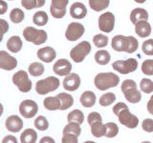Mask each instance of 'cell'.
Segmentation results:
<instances>
[{
	"label": "cell",
	"mask_w": 153,
	"mask_h": 143,
	"mask_svg": "<svg viewBox=\"0 0 153 143\" xmlns=\"http://www.w3.org/2000/svg\"><path fill=\"white\" fill-rule=\"evenodd\" d=\"M142 127L143 129V131H146L147 133H152L153 132V119L146 118L143 121Z\"/></svg>",
	"instance_id": "f6af8a7d"
},
{
	"label": "cell",
	"mask_w": 153,
	"mask_h": 143,
	"mask_svg": "<svg viewBox=\"0 0 153 143\" xmlns=\"http://www.w3.org/2000/svg\"><path fill=\"white\" fill-rule=\"evenodd\" d=\"M81 132V129L79 127V123L76 122H69L63 129V135L64 133H74L76 136H79Z\"/></svg>",
	"instance_id": "e575fe53"
},
{
	"label": "cell",
	"mask_w": 153,
	"mask_h": 143,
	"mask_svg": "<svg viewBox=\"0 0 153 143\" xmlns=\"http://www.w3.org/2000/svg\"><path fill=\"white\" fill-rule=\"evenodd\" d=\"M67 120L68 122H76L79 123V125L82 124L84 121V116L83 113L80 111V110H74L71 113L68 114V116H67Z\"/></svg>",
	"instance_id": "f1b7e54d"
},
{
	"label": "cell",
	"mask_w": 153,
	"mask_h": 143,
	"mask_svg": "<svg viewBox=\"0 0 153 143\" xmlns=\"http://www.w3.org/2000/svg\"><path fill=\"white\" fill-rule=\"evenodd\" d=\"M2 143H17V140L13 136H7L3 138Z\"/></svg>",
	"instance_id": "7dc6e473"
},
{
	"label": "cell",
	"mask_w": 153,
	"mask_h": 143,
	"mask_svg": "<svg viewBox=\"0 0 153 143\" xmlns=\"http://www.w3.org/2000/svg\"><path fill=\"white\" fill-rule=\"evenodd\" d=\"M122 91L124 94V97L130 103H138L141 101L142 94L137 89V84L132 79L124 80L122 84Z\"/></svg>",
	"instance_id": "277c9868"
},
{
	"label": "cell",
	"mask_w": 153,
	"mask_h": 143,
	"mask_svg": "<svg viewBox=\"0 0 153 143\" xmlns=\"http://www.w3.org/2000/svg\"><path fill=\"white\" fill-rule=\"evenodd\" d=\"M56 52L52 47H43L37 51V57L41 61L50 63L56 58Z\"/></svg>",
	"instance_id": "e0dca14e"
},
{
	"label": "cell",
	"mask_w": 153,
	"mask_h": 143,
	"mask_svg": "<svg viewBox=\"0 0 153 143\" xmlns=\"http://www.w3.org/2000/svg\"><path fill=\"white\" fill-rule=\"evenodd\" d=\"M113 113L116 114L119 118V121L121 124L124 125L129 129H134L138 126L139 119L138 117L130 113L128 107L126 103L119 102L113 107Z\"/></svg>",
	"instance_id": "6da1fadb"
},
{
	"label": "cell",
	"mask_w": 153,
	"mask_h": 143,
	"mask_svg": "<svg viewBox=\"0 0 153 143\" xmlns=\"http://www.w3.org/2000/svg\"><path fill=\"white\" fill-rule=\"evenodd\" d=\"M6 127L9 131L18 133L23 128V121L17 116H11L6 119Z\"/></svg>",
	"instance_id": "d6986e66"
},
{
	"label": "cell",
	"mask_w": 153,
	"mask_h": 143,
	"mask_svg": "<svg viewBox=\"0 0 153 143\" xmlns=\"http://www.w3.org/2000/svg\"><path fill=\"white\" fill-rule=\"evenodd\" d=\"M59 97V101H60V110L61 111H65L68 108L72 107L74 104V99L73 97L69 94L66 93H60L56 95Z\"/></svg>",
	"instance_id": "cb8c5ba5"
},
{
	"label": "cell",
	"mask_w": 153,
	"mask_h": 143,
	"mask_svg": "<svg viewBox=\"0 0 153 143\" xmlns=\"http://www.w3.org/2000/svg\"><path fill=\"white\" fill-rule=\"evenodd\" d=\"M13 82L22 93H28L32 89V81L25 71H18L13 75Z\"/></svg>",
	"instance_id": "ba28073f"
},
{
	"label": "cell",
	"mask_w": 153,
	"mask_h": 143,
	"mask_svg": "<svg viewBox=\"0 0 153 143\" xmlns=\"http://www.w3.org/2000/svg\"><path fill=\"white\" fill-rule=\"evenodd\" d=\"M8 9V5L3 0H0V14H4Z\"/></svg>",
	"instance_id": "c3c4849f"
},
{
	"label": "cell",
	"mask_w": 153,
	"mask_h": 143,
	"mask_svg": "<svg viewBox=\"0 0 153 143\" xmlns=\"http://www.w3.org/2000/svg\"><path fill=\"white\" fill-rule=\"evenodd\" d=\"M115 26V16L112 13L107 12L102 13L99 18V28L103 32H110Z\"/></svg>",
	"instance_id": "7c38bea8"
},
{
	"label": "cell",
	"mask_w": 153,
	"mask_h": 143,
	"mask_svg": "<svg viewBox=\"0 0 153 143\" xmlns=\"http://www.w3.org/2000/svg\"><path fill=\"white\" fill-rule=\"evenodd\" d=\"M115 71L123 74H127L135 72L138 68V61L135 58H129L126 60H117L112 64Z\"/></svg>",
	"instance_id": "9c48e42d"
},
{
	"label": "cell",
	"mask_w": 153,
	"mask_h": 143,
	"mask_svg": "<svg viewBox=\"0 0 153 143\" xmlns=\"http://www.w3.org/2000/svg\"><path fill=\"white\" fill-rule=\"evenodd\" d=\"M93 42L97 48H103L108 44V37L104 35H96L93 37Z\"/></svg>",
	"instance_id": "74e56055"
},
{
	"label": "cell",
	"mask_w": 153,
	"mask_h": 143,
	"mask_svg": "<svg viewBox=\"0 0 153 143\" xmlns=\"http://www.w3.org/2000/svg\"><path fill=\"white\" fill-rule=\"evenodd\" d=\"M119 133V127L116 123L109 122L105 124V135L104 136L106 137H115Z\"/></svg>",
	"instance_id": "836d02e7"
},
{
	"label": "cell",
	"mask_w": 153,
	"mask_h": 143,
	"mask_svg": "<svg viewBox=\"0 0 153 143\" xmlns=\"http://www.w3.org/2000/svg\"><path fill=\"white\" fill-rule=\"evenodd\" d=\"M44 4L45 0H21V5L27 10L40 8L44 6Z\"/></svg>",
	"instance_id": "d6a6232c"
},
{
	"label": "cell",
	"mask_w": 153,
	"mask_h": 143,
	"mask_svg": "<svg viewBox=\"0 0 153 143\" xmlns=\"http://www.w3.org/2000/svg\"><path fill=\"white\" fill-rule=\"evenodd\" d=\"M39 143H56V142H55V140L53 139L52 137H50V136H44V137H42L41 139H40Z\"/></svg>",
	"instance_id": "f907efd6"
},
{
	"label": "cell",
	"mask_w": 153,
	"mask_h": 143,
	"mask_svg": "<svg viewBox=\"0 0 153 143\" xmlns=\"http://www.w3.org/2000/svg\"><path fill=\"white\" fill-rule=\"evenodd\" d=\"M37 139V133L33 129H26L20 136L21 143H36Z\"/></svg>",
	"instance_id": "d4e9b609"
},
{
	"label": "cell",
	"mask_w": 153,
	"mask_h": 143,
	"mask_svg": "<svg viewBox=\"0 0 153 143\" xmlns=\"http://www.w3.org/2000/svg\"><path fill=\"white\" fill-rule=\"evenodd\" d=\"M91 133L95 137H102L105 135V124L102 122H96L91 125Z\"/></svg>",
	"instance_id": "4dcf8cb0"
},
{
	"label": "cell",
	"mask_w": 153,
	"mask_h": 143,
	"mask_svg": "<svg viewBox=\"0 0 153 143\" xmlns=\"http://www.w3.org/2000/svg\"><path fill=\"white\" fill-rule=\"evenodd\" d=\"M136 3H139V4H143V3H145L146 0H134Z\"/></svg>",
	"instance_id": "816d5d0a"
},
{
	"label": "cell",
	"mask_w": 153,
	"mask_h": 143,
	"mask_svg": "<svg viewBox=\"0 0 153 143\" xmlns=\"http://www.w3.org/2000/svg\"><path fill=\"white\" fill-rule=\"evenodd\" d=\"M87 14V9L84 6V4L80 2H75L72 4L70 8V15L76 19H82Z\"/></svg>",
	"instance_id": "ac0fdd59"
},
{
	"label": "cell",
	"mask_w": 153,
	"mask_h": 143,
	"mask_svg": "<svg viewBox=\"0 0 153 143\" xmlns=\"http://www.w3.org/2000/svg\"><path fill=\"white\" fill-rule=\"evenodd\" d=\"M80 103L83 107H93L96 103V94L91 91H86L80 97Z\"/></svg>",
	"instance_id": "7402d4cb"
},
{
	"label": "cell",
	"mask_w": 153,
	"mask_h": 143,
	"mask_svg": "<svg viewBox=\"0 0 153 143\" xmlns=\"http://www.w3.org/2000/svg\"><path fill=\"white\" fill-rule=\"evenodd\" d=\"M7 48L12 52H18L22 48V40L17 35H13L7 41Z\"/></svg>",
	"instance_id": "603a6c76"
},
{
	"label": "cell",
	"mask_w": 153,
	"mask_h": 143,
	"mask_svg": "<svg viewBox=\"0 0 153 143\" xmlns=\"http://www.w3.org/2000/svg\"><path fill=\"white\" fill-rule=\"evenodd\" d=\"M45 109L49 110V111H56V110H60V101L57 97H46L43 101Z\"/></svg>",
	"instance_id": "484cf974"
},
{
	"label": "cell",
	"mask_w": 153,
	"mask_h": 143,
	"mask_svg": "<svg viewBox=\"0 0 153 143\" xmlns=\"http://www.w3.org/2000/svg\"><path fill=\"white\" fill-rule=\"evenodd\" d=\"M35 126H36V128L37 129V130L45 131V130H47V129H48V127H49V122H48V120L44 116H39L38 117L36 118Z\"/></svg>",
	"instance_id": "ab89813d"
},
{
	"label": "cell",
	"mask_w": 153,
	"mask_h": 143,
	"mask_svg": "<svg viewBox=\"0 0 153 143\" xmlns=\"http://www.w3.org/2000/svg\"><path fill=\"white\" fill-rule=\"evenodd\" d=\"M53 71H54V73L57 75L66 76L71 74L72 64L67 59H64V58L59 59L54 64Z\"/></svg>",
	"instance_id": "9a60e30c"
},
{
	"label": "cell",
	"mask_w": 153,
	"mask_h": 143,
	"mask_svg": "<svg viewBox=\"0 0 153 143\" xmlns=\"http://www.w3.org/2000/svg\"><path fill=\"white\" fill-rule=\"evenodd\" d=\"M91 52V45L88 41H82L79 44H78L76 47L70 52V56L73 61L76 63H80L84 60V58L88 55V54Z\"/></svg>",
	"instance_id": "52a82bcc"
},
{
	"label": "cell",
	"mask_w": 153,
	"mask_h": 143,
	"mask_svg": "<svg viewBox=\"0 0 153 143\" xmlns=\"http://www.w3.org/2000/svg\"><path fill=\"white\" fill-rule=\"evenodd\" d=\"M87 120H88L89 125L91 126V125H93L94 123H96V122H102V116H100V114L99 113L92 112V113L89 114Z\"/></svg>",
	"instance_id": "7bdbcfd3"
},
{
	"label": "cell",
	"mask_w": 153,
	"mask_h": 143,
	"mask_svg": "<svg viewBox=\"0 0 153 143\" xmlns=\"http://www.w3.org/2000/svg\"><path fill=\"white\" fill-rule=\"evenodd\" d=\"M59 87V80L55 76H49L44 79L37 81L36 84V91L38 94H46L54 92Z\"/></svg>",
	"instance_id": "8992f818"
},
{
	"label": "cell",
	"mask_w": 153,
	"mask_h": 143,
	"mask_svg": "<svg viewBox=\"0 0 153 143\" xmlns=\"http://www.w3.org/2000/svg\"><path fill=\"white\" fill-rule=\"evenodd\" d=\"M139 42L134 36L116 35L112 39V48L116 52H126L127 54H133L138 49Z\"/></svg>",
	"instance_id": "7a4b0ae2"
},
{
	"label": "cell",
	"mask_w": 153,
	"mask_h": 143,
	"mask_svg": "<svg viewBox=\"0 0 153 143\" xmlns=\"http://www.w3.org/2000/svg\"><path fill=\"white\" fill-rule=\"evenodd\" d=\"M142 143H151V142H149V141H143Z\"/></svg>",
	"instance_id": "db71d44e"
},
{
	"label": "cell",
	"mask_w": 153,
	"mask_h": 143,
	"mask_svg": "<svg viewBox=\"0 0 153 143\" xmlns=\"http://www.w3.org/2000/svg\"><path fill=\"white\" fill-rule=\"evenodd\" d=\"M28 71L32 76H40L44 73V66L41 63H38V62H33L29 66Z\"/></svg>",
	"instance_id": "1f68e13d"
},
{
	"label": "cell",
	"mask_w": 153,
	"mask_h": 143,
	"mask_svg": "<svg viewBox=\"0 0 153 143\" xmlns=\"http://www.w3.org/2000/svg\"><path fill=\"white\" fill-rule=\"evenodd\" d=\"M142 72L146 75H153V59H147L143 62Z\"/></svg>",
	"instance_id": "60d3db41"
},
{
	"label": "cell",
	"mask_w": 153,
	"mask_h": 143,
	"mask_svg": "<svg viewBox=\"0 0 153 143\" xmlns=\"http://www.w3.org/2000/svg\"><path fill=\"white\" fill-rule=\"evenodd\" d=\"M23 36L28 42L35 45H41L47 40V32L44 30H37L33 27H27L23 31Z\"/></svg>",
	"instance_id": "5b68a950"
},
{
	"label": "cell",
	"mask_w": 153,
	"mask_h": 143,
	"mask_svg": "<svg viewBox=\"0 0 153 143\" xmlns=\"http://www.w3.org/2000/svg\"><path fill=\"white\" fill-rule=\"evenodd\" d=\"M147 19H148V13L145 9L142 8L134 9L130 13V20L134 25H136L138 22L143 20H147Z\"/></svg>",
	"instance_id": "44dd1931"
},
{
	"label": "cell",
	"mask_w": 153,
	"mask_h": 143,
	"mask_svg": "<svg viewBox=\"0 0 153 143\" xmlns=\"http://www.w3.org/2000/svg\"><path fill=\"white\" fill-rule=\"evenodd\" d=\"M135 32L140 37H147L151 33V26L147 20L140 21L135 25Z\"/></svg>",
	"instance_id": "ffe728a7"
},
{
	"label": "cell",
	"mask_w": 153,
	"mask_h": 143,
	"mask_svg": "<svg viewBox=\"0 0 153 143\" xmlns=\"http://www.w3.org/2000/svg\"><path fill=\"white\" fill-rule=\"evenodd\" d=\"M85 29L82 24L78 22L70 23L65 32V36L69 41H76L83 35Z\"/></svg>",
	"instance_id": "30bf717a"
},
{
	"label": "cell",
	"mask_w": 153,
	"mask_h": 143,
	"mask_svg": "<svg viewBox=\"0 0 153 143\" xmlns=\"http://www.w3.org/2000/svg\"><path fill=\"white\" fill-rule=\"evenodd\" d=\"M17 66L16 57L10 55L5 51H0V68L6 71H12Z\"/></svg>",
	"instance_id": "5bb4252c"
},
{
	"label": "cell",
	"mask_w": 153,
	"mask_h": 143,
	"mask_svg": "<svg viewBox=\"0 0 153 143\" xmlns=\"http://www.w3.org/2000/svg\"><path fill=\"white\" fill-rule=\"evenodd\" d=\"M140 88L143 93L150 94L153 92V81L149 78H143L142 79L140 83Z\"/></svg>",
	"instance_id": "f35d334b"
},
{
	"label": "cell",
	"mask_w": 153,
	"mask_h": 143,
	"mask_svg": "<svg viewBox=\"0 0 153 143\" xmlns=\"http://www.w3.org/2000/svg\"><path fill=\"white\" fill-rule=\"evenodd\" d=\"M143 52L146 55H153V39L146 40L142 46Z\"/></svg>",
	"instance_id": "b9f144b4"
},
{
	"label": "cell",
	"mask_w": 153,
	"mask_h": 143,
	"mask_svg": "<svg viewBox=\"0 0 153 143\" xmlns=\"http://www.w3.org/2000/svg\"><path fill=\"white\" fill-rule=\"evenodd\" d=\"M115 100H116V95L113 93H106L100 97V104L102 107H106L115 102Z\"/></svg>",
	"instance_id": "d590c367"
},
{
	"label": "cell",
	"mask_w": 153,
	"mask_h": 143,
	"mask_svg": "<svg viewBox=\"0 0 153 143\" xmlns=\"http://www.w3.org/2000/svg\"><path fill=\"white\" fill-rule=\"evenodd\" d=\"M48 14L43 11H38L33 14V21L37 26H44L48 22Z\"/></svg>",
	"instance_id": "f546056e"
},
{
	"label": "cell",
	"mask_w": 153,
	"mask_h": 143,
	"mask_svg": "<svg viewBox=\"0 0 153 143\" xmlns=\"http://www.w3.org/2000/svg\"><path fill=\"white\" fill-rule=\"evenodd\" d=\"M120 82V77L113 73H100L94 79L95 86L100 91L117 87Z\"/></svg>",
	"instance_id": "3957f363"
},
{
	"label": "cell",
	"mask_w": 153,
	"mask_h": 143,
	"mask_svg": "<svg viewBox=\"0 0 153 143\" xmlns=\"http://www.w3.org/2000/svg\"><path fill=\"white\" fill-rule=\"evenodd\" d=\"M110 59H111V56H110V54L107 51L100 50V51H98L95 54V60L100 65L108 64Z\"/></svg>",
	"instance_id": "4316f807"
},
{
	"label": "cell",
	"mask_w": 153,
	"mask_h": 143,
	"mask_svg": "<svg viewBox=\"0 0 153 143\" xmlns=\"http://www.w3.org/2000/svg\"><path fill=\"white\" fill-rule=\"evenodd\" d=\"M10 18H11L12 22H13L14 24H18L21 21H23L24 19V13L22 10L16 8L12 10L11 13H10Z\"/></svg>",
	"instance_id": "8d00e7d4"
},
{
	"label": "cell",
	"mask_w": 153,
	"mask_h": 143,
	"mask_svg": "<svg viewBox=\"0 0 153 143\" xmlns=\"http://www.w3.org/2000/svg\"><path fill=\"white\" fill-rule=\"evenodd\" d=\"M83 143H96V142H94V141H85Z\"/></svg>",
	"instance_id": "f5cc1de1"
},
{
	"label": "cell",
	"mask_w": 153,
	"mask_h": 143,
	"mask_svg": "<svg viewBox=\"0 0 153 143\" xmlns=\"http://www.w3.org/2000/svg\"><path fill=\"white\" fill-rule=\"evenodd\" d=\"M80 86V77L76 74H70L66 75L63 80V87L66 91L74 92L78 90Z\"/></svg>",
	"instance_id": "2e32d148"
},
{
	"label": "cell",
	"mask_w": 153,
	"mask_h": 143,
	"mask_svg": "<svg viewBox=\"0 0 153 143\" xmlns=\"http://www.w3.org/2000/svg\"><path fill=\"white\" fill-rule=\"evenodd\" d=\"M110 0H89V6L95 12H100L109 6Z\"/></svg>",
	"instance_id": "83f0119b"
},
{
	"label": "cell",
	"mask_w": 153,
	"mask_h": 143,
	"mask_svg": "<svg viewBox=\"0 0 153 143\" xmlns=\"http://www.w3.org/2000/svg\"><path fill=\"white\" fill-rule=\"evenodd\" d=\"M147 111L150 114L153 116V95L150 97L149 101H148V103H147Z\"/></svg>",
	"instance_id": "681fc988"
},
{
	"label": "cell",
	"mask_w": 153,
	"mask_h": 143,
	"mask_svg": "<svg viewBox=\"0 0 153 143\" xmlns=\"http://www.w3.org/2000/svg\"><path fill=\"white\" fill-rule=\"evenodd\" d=\"M0 27H1V31H2V35H1V38H0V41H2L3 35L9 30V25L6 22V20H4V19H0Z\"/></svg>",
	"instance_id": "bcb514c9"
},
{
	"label": "cell",
	"mask_w": 153,
	"mask_h": 143,
	"mask_svg": "<svg viewBox=\"0 0 153 143\" xmlns=\"http://www.w3.org/2000/svg\"><path fill=\"white\" fill-rule=\"evenodd\" d=\"M62 143H78V136L74 135V133H64L63 137H62Z\"/></svg>",
	"instance_id": "ee69618b"
},
{
	"label": "cell",
	"mask_w": 153,
	"mask_h": 143,
	"mask_svg": "<svg viewBox=\"0 0 153 143\" xmlns=\"http://www.w3.org/2000/svg\"><path fill=\"white\" fill-rule=\"evenodd\" d=\"M69 0H52L50 12L55 18H62L66 13V7Z\"/></svg>",
	"instance_id": "4fadbf2b"
},
{
	"label": "cell",
	"mask_w": 153,
	"mask_h": 143,
	"mask_svg": "<svg viewBox=\"0 0 153 143\" xmlns=\"http://www.w3.org/2000/svg\"><path fill=\"white\" fill-rule=\"evenodd\" d=\"M38 111L37 104L33 100H23L19 105V112L25 118H32L36 116Z\"/></svg>",
	"instance_id": "8fae6325"
}]
</instances>
